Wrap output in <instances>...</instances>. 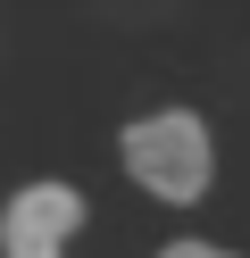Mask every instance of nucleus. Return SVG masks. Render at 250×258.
Segmentation results:
<instances>
[{
  "label": "nucleus",
  "instance_id": "f03ea898",
  "mask_svg": "<svg viewBox=\"0 0 250 258\" xmlns=\"http://www.w3.org/2000/svg\"><path fill=\"white\" fill-rule=\"evenodd\" d=\"M75 233H83V191L59 175L9 191V208H0V258H67Z\"/></svg>",
  "mask_w": 250,
  "mask_h": 258
},
{
  "label": "nucleus",
  "instance_id": "f257e3e1",
  "mask_svg": "<svg viewBox=\"0 0 250 258\" xmlns=\"http://www.w3.org/2000/svg\"><path fill=\"white\" fill-rule=\"evenodd\" d=\"M117 158H125V175L150 200H167V208H192L200 191H209V175H217L209 117H192V108H150V117H133L125 134H117Z\"/></svg>",
  "mask_w": 250,
  "mask_h": 258
},
{
  "label": "nucleus",
  "instance_id": "7ed1b4c3",
  "mask_svg": "<svg viewBox=\"0 0 250 258\" xmlns=\"http://www.w3.org/2000/svg\"><path fill=\"white\" fill-rule=\"evenodd\" d=\"M159 258H233V250H217V241H167Z\"/></svg>",
  "mask_w": 250,
  "mask_h": 258
}]
</instances>
